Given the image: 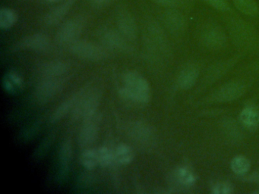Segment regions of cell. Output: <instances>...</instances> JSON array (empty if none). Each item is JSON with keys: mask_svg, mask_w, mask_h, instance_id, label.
<instances>
[{"mask_svg": "<svg viewBox=\"0 0 259 194\" xmlns=\"http://www.w3.org/2000/svg\"><path fill=\"white\" fill-rule=\"evenodd\" d=\"M232 4L245 16L255 18L259 15V5L256 0H232Z\"/></svg>", "mask_w": 259, "mask_h": 194, "instance_id": "ffe728a7", "label": "cell"}, {"mask_svg": "<svg viewBox=\"0 0 259 194\" xmlns=\"http://www.w3.org/2000/svg\"><path fill=\"white\" fill-rule=\"evenodd\" d=\"M70 51L81 59L89 61H100L105 59L107 53L105 48L91 41L78 39L69 45Z\"/></svg>", "mask_w": 259, "mask_h": 194, "instance_id": "5b68a950", "label": "cell"}, {"mask_svg": "<svg viewBox=\"0 0 259 194\" xmlns=\"http://www.w3.org/2000/svg\"><path fill=\"white\" fill-rule=\"evenodd\" d=\"M134 158V153L131 147L126 144H120L114 152L115 161L122 165L130 164Z\"/></svg>", "mask_w": 259, "mask_h": 194, "instance_id": "7402d4cb", "label": "cell"}, {"mask_svg": "<svg viewBox=\"0 0 259 194\" xmlns=\"http://www.w3.org/2000/svg\"><path fill=\"white\" fill-rule=\"evenodd\" d=\"M204 4L213 9V10L224 14H233V4L230 0H201Z\"/></svg>", "mask_w": 259, "mask_h": 194, "instance_id": "d4e9b609", "label": "cell"}, {"mask_svg": "<svg viewBox=\"0 0 259 194\" xmlns=\"http://www.w3.org/2000/svg\"><path fill=\"white\" fill-rule=\"evenodd\" d=\"M63 83L59 78H45L35 89V98L40 103H46L61 91Z\"/></svg>", "mask_w": 259, "mask_h": 194, "instance_id": "30bf717a", "label": "cell"}, {"mask_svg": "<svg viewBox=\"0 0 259 194\" xmlns=\"http://www.w3.org/2000/svg\"><path fill=\"white\" fill-rule=\"evenodd\" d=\"M198 40L203 47L210 51L224 50L228 36L224 27L216 21L208 20L201 24L198 31Z\"/></svg>", "mask_w": 259, "mask_h": 194, "instance_id": "7a4b0ae2", "label": "cell"}, {"mask_svg": "<svg viewBox=\"0 0 259 194\" xmlns=\"http://www.w3.org/2000/svg\"><path fill=\"white\" fill-rule=\"evenodd\" d=\"M229 36L235 46L250 50L259 45V36L252 24L243 18L230 14L227 18Z\"/></svg>", "mask_w": 259, "mask_h": 194, "instance_id": "6da1fadb", "label": "cell"}, {"mask_svg": "<svg viewBox=\"0 0 259 194\" xmlns=\"http://www.w3.org/2000/svg\"><path fill=\"white\" fill-rule=\"evenodd\" d=\"M154 3L167 9H178L180 10L191 9L195 6V0H153Z\"/></svg>", "mask_w": 259, "mask_h": 194, "instance_id": "603a6c76", "label": "cell"}, {"mask_svg": "<svg viewBox=\"0 0 259 194\" xmlns=\"http://www.w3.org/2000/svg\"><path fill=\"white\" fill-rule=\"evenodd\" d=\"M247 180L251 183H259V171H254L247 177Z\"/></svg>", "mask_w": 259, "mask_h": 194, "instance_id": "d6a6232c", "label": "cell"}, {"mask_svg": "<svg viewBox=\"0 0 259 194\" xmlns=\"http://www.w3.org/2000/svg\"><path fill=\"white\" fill-rule=\"evenodd\" d=\"M84 27V21L81 18H72L65 22L59 29L56 40L60 45H71L78 40Z\"/></svg>", "mask_w": 259, "mask_h": 194, "instance_id": "8992f818", "label": "cell"}, {"mask_svg": "<svg viewBox=\"0 0 259 194\" xmlns=\"http://www.w3.org/2000/svg\"><path fill=\"white\" fill-rule=\"evenodd\" d=\"M101 97V92L97 89L81 91L76 104L72 109L74 119L84 120L96 113Z\"/></svg>", "mask_w": 259, "mask_h": 194, "instance_id": "277c9868", "label": "cell"}, {"mask_svg": "<svg viewBox=\"0 0 259 194\" xmlns=\"http://www.w3.org/2000/svg\"><path fill=\"white\" fill-rule=\"evenodd\" d=\"M163 20L166 28L175 36H183L187 30V18L180 9H166L163 12Z\"/></svg>", "mask_w": 259, "mask_h": 194, "instance_id": "52a82bcc", "label": "cell"}, {"mask_svg": "<svg viewBox=\"0 0 259 194\" xmlns=\"http://www.w3.org/2000/svg\"><path fill=\"white\" fill-rule=\"evenodd\" d=\"M51 45V39L45 33H34L25 36L17 44L19 50L45 51Z\"/></svg>", "mask_w": 259, "mask_h": 194, "instance_id": "8fae6325", "label": "cell"}, {"mask_svg": "<svg viewBox=\"0 0 259 194\" xmlns=\"http://www.w3.org/2000/svg\"><path fill=\"white\" fill-rule=\"evenodd\" d=\"M97 152H98L99 165L104 167L109 166V165H111L113 161H115L114 153H113L107 147H100L97 150Z\"/></svg>", "mask_w": 259, "mask_h": 194, "instance_id": "f1b7e54d", "label": "cell"}, {"mask_svg": "<svg viewBox=\"0 0 259 194\" xmlns=\"http://www.w3.org/2000/svg\"><path fill=\"white\" fill-rule=\"evenodd\" d=\"M101 116L97 112L84 120V125L80 131L78 137V142L81 147H89L97 140Z\"/></svg>", "mask_w": 259, "mask_h": 194, "instance_id": "9c48e42d", "label": "cell"}, {"mask_svg": "<svg viewBox=\"0 0 259 194\" xmlns=\"http://www.w3.org/2000/svg\"><path fill=\"white\" fill-rule=\"evenodd\" d=\"M199 75V71L193 64L186 65L178 77L179 86L183 89H189L196 83Z\"/></svg>", "mask_w": 259, "mask_h": 194, "instance_id": "5bb4252c", "label": "cell"}, {"mask_svg": "<svg viewBox=\"0 0 259 194\" xmlns=\"http://www.w3.org/2000/svg\"><path fill=\"white\" fill-rule=\"evenodd\" d=\"M69 65L63 61H51L43 65L41 74L45 78H59L66 74Z\"/></svg>", "mask_w": 259, "mask_h": 194, "instance_id": "ac0fdd59", "label": "cell"}, {"mask_svg": "<svg viewBox=\"0 0 259 194\" xmlns=\"http://www.w3.org/2000/svg\"><path fill=\"white\" fill-rule=\"evenodd\" d=\"M80 92L75 94L68 100H65L59 107L54 111V113L51 115V120L52 122H57L59 120L62 119L63 117L66 116V114L70 110L73 109L74 106L76 104L77 100L79 96Z\"/></svg>", "mask_w": 259, "mask_h": 194, "instance_id": "44dd1931", "label": "cell"}, {"mask_svg": "<svg viewBox=\"0 0 259 194\" xmlns=\"http://www.w3.org/2000/svg\"><path fill=\"white\" fill-rule=\"evenodd\" d=\"M80 161L81 165L88 169H92L95 168V166L99 165L97 150H93V149L86 150L81 155Z\"/></svg>", "mask_w": 259, "mask_h": 194, "instance_id": "4316f807", "label": "cell"}, {"mask_svg": "<svg viewBox=\"0 0 259 194\" xmlns=\"http://www.w3.org/2000/svg\"><path fill=\"white\" fill-rule=\"evenodd\" d=\"M47 1L49 2V3H59V2L61 1V0H47Z\"/></svg>", "mask_w": 259, "mask_h": 194, "instance_id": "836d02e7", "label": "cell"}, {"mask_svg": "<svg viewBox=\"0 0 259 194\" xmlns=\"http://www.w3.org/2000/svg\"><path fill=\"white\" fill-rule=\"evenodd\" d=\"M130 133L133 140L145 145L151 143L154 139V132L151 127L142 122H134L130 127Z\"/></svg>", "mask_w": 259, "mask_h": 194, "instance_id": "7c38bea8", "label": "cell"}, {"mask_svg": "<svg viewBox=\"0 0 259 194\" xmlns=\"http://www.w3.org/2000/svg\"><path fill=\"white\" fill-rule=\"evenodd\" d=\"M72 148L70 141H66L60 147V178L64 179L69 171L71 159H72Z\"/></svg>", "mask_w": 259, "mask_h": 194, "instance_id": "d6986e66", "label": "cell"}, {"mask_svg": "<svg viewBox=\"0 0 259 194\" xmlns=\"http://www.w3.org/2000/svg\"><path fill=\"white\" fill-rule=\"evenodd\" d=\"M242 125L250 130H254L259 127V110L252 105L247 106L240 113Z\"/></svg>", "mask_w": 259, "mask_h": 194, "instance_id": "e0dca14e", "label": "cell"}, {"mask_svg": "<svg viewBox=\"0 0 259 194\" xmlns=\"http://www.w3.org/2000/svg\"><path fill=\"white\" fill-rule=\"evenodd\" d=\"M118 27L125 39L133 40L137 36V26L133 17L128 12H122L118 17Z\"/></svg>", "mask_w": 259, "mask_h": 194, "instance_id": "4fadbf2b", "label": "cell"}, {"mask_svg": "<svg viewBox=\"0 0 259 194\" xmlns=\"http://www.w3.org/2000/svg\"><path fill=\"white\" fill-rule=\"evenodd\" d=\"M245 91L246 88L242 82H229L217 89L212 98L218 103H228L241 98Z\"/></svg>", "mask_w": 259, "mask_h": 194, "instance_id": "ba28073f", "label": "cell"}, {"mask_svg": "<svg viewBox=\"0 0 259 194\" xmlns=\"http://www.w3.org/2000/svg\"><path fill=\"white\" fill-rule=\"evenodd\" d=\"M251 164L248 158L243 156H235L231 162V169L235 174L242 175L246 174L249 170Z\"/></svg>", "mask_w": 259, "mask_h": 194, "instance_id": "484cf974", "label": "cell"}, {"mask_svg": "<svg viewBox=\"0 0 259 194\" xmlns=\"http://www.w3.org/2000/svg\"><path fill=\"white\" fill-rule=\"evenodd\" d=\"M74 0H66L63 4L51 9L45 18V23L47 25L53 26L60 23L67 15L69 9L74 3Z\"/></svg>", "mask_w": 259, "mask_h": 194, "instance_id": "9a60e30c", "label": "cell"}, {"mask_svg": "<svg viewBox=\"0 0 259 194\" xmlns=\"http://www.w3.org/2000/svg\"><path fill=\"white\" fill-rule=\"evenodd\" d=\"M223 127L225 130V133H227L230 137L236 139V138H239V136H240L241 133L238 129V126L236 125V122L233 120H226Z\"/></svg>", "mask_w": 259, "mask_h": 194, "instance_id": "f546056e", "label": "cell"}, {"mask_svg": "<svg viewBox=\"0 0 259 194\" xmlns=\"http://www.w3.org/2000/svg\"><path fill=\"white\" fill-rule=\"evenodd\" d=\"M212 189L213 193L229 194L233 192V186L228 182H218Z\"/></svg>", "mask_w": 259, "mask_h": 194, "instance_id": "4dcf8cb0", "label": "cell"}, {"mask_svg": "<svg viewBox=\"0 0 259 194\" xmlns=\"http://www.w3.org/2000/svg\"><path fill=\"white\" fill-rule=\"evenodd\" d=\"M113 0H89L92 6L97 8L105 7L108 5L111 4Z\"/></svg>", "mask_w": 259, "mask_h": 194, "instance_id": "1f68e13d", "label": "cell"}, {"mask_svg": "<svg viewBox=\"0 0 259 194\" xmlns=\"http://www.w3.org/2000/svg\"><path fill=\"white\" fill-rule=\"evenodd\" d=\"M125 38L121 33L113 30H107L101 34L104 45L112 50H124L127 48Z\"/></svg>", "mask_w": 259, "mask_h": 194, "instance_id": "2e32d148", "label": "cell"}, {"mask_svg": "<svg viewBox=\"0 0 259 194\" xmlns=\"http://www.w3.org/2000/svg\"><path fill=\"white\" fill-rule=\"evenodd\" d=\"M18 20L17 14L13 9L2 8L0 10V27L2 29L11 28Z\"/></svg>", "mask_w": 259, "mask_h": 194, "instance_id": "cb8c5ba5", "label": "cell"}, {"mask_svg": "<svg viewBox=\"0 0 259 194\" xmlns=\"http://www.w3.org/2000/svg\"><path fill=\"white\" fill-rule=\"evenodd\" d=\"M175 177L179 184L186 186V187L191 186L195 182L193 174L186 167H182L177 169L176 171Z\"/></svg>", "mask_w": 259, "mask_h": 194, "instance_id": "83f0119b", "label": "cell"}, {"mask_svg": "<svg viewBox=\"0 0 259 194\" xmlns=\"http://www.w3.org/2000/svg\"><path fill=\"white\" fill-rule=\"evenodd\" d=\"M125 87L122 95L130 101L147 103L151 99V87L145 77L136 71H130L124 77Z\"/></svg>", "mask_w": 259, "mask_h": 194, "instance_id": "3957f363", "label": "cell"}, {"mask_svg": "<svg viewBox=\"0 0 259 194\" xmlns=\"http://www.w3.org/2000/svg\"><path fill=\"white\" fill-rule=\"evenodd\" d=\"M74 1H75V0H74Z\"/></svg>", "mask_w": 259, "mask_h": 194, "instance_id": "d590c367", "label": "cell"}, {"mask_svg": "<svg viewBox=\"0 0 259 194\" xmlns=\"http://www.w3.org/2000/svg\"><path fill=\"white\" fill-rule=\"evenodd\" d=\"M254 193L259 194V190L254 191Z\"/></svg>", "mask_w": 259, "mask_h": 194, "instance_id": "e575fe53", "label": "cell"}]
</instances>
